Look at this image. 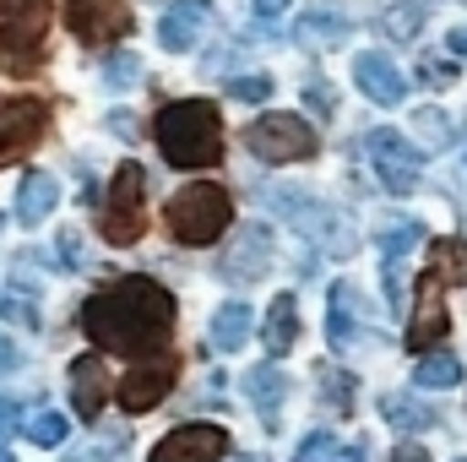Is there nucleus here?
Here are the masks:
<instances>
[{"label":"nucleus","mask_w":467,"mask_h":462,"mask_svg":"<svg viewBox=\"0 0 467 462\" xmlns=\"http://www.w3.org/2000/svg\"><path fill=\"white\" fill-rule=\"evenodd\" d=\"M353 82H358V93H364V99H375V104H402V93H408L402 71H397L386 55H358Z\"/></svg>","instance_id":"14"},{"label":"nucleus","mask_w":467,"mask_h":462,"mask_svg":"<svg viewBox=\"0 0 467 462\" xmlns=\"http://www.w3.org/2000/svg\"><path fill=\"white\" fill-rule=\"evenodd\" d=\"M419 22H424L419 0H397V5L386 11V33H391V38H413V33H419Z\"/></svg>","instance_id":"26"},{"label":"nucleus","mask_w":467,"mask_h":462,"mask_svg":"<svg viewBox=\"0 0 467 462\" xmlns=\"http://www.w3.org/2000/svg\"><path fill=\"white\" fill-rule=\"evenodd\" d=\"M55 202H60V185H55L49 174H27L22 191H16V224H22V229H38V224L55 213Z\"/></svg>","instance_id":"15"},{"label":"nucleus","mask_w":467,"mask_h":462,"mask_svg":"<svg viewBox=\"0 0 467 462\" xmlns=\"http://www.w3.org/2000/svg\"><path fill=\"white\" fill-rule=\"evenodd\" d=\"M229 93L244 99V104H261V99L272 93V82H266V77H239V82H229Z\"/></svg>","instance_id":"28"},{"label":"nucleus","mask_w":467,"mask_h":462,"mask_svg":"<svg viewBox=\"0 0 467 462\" xmlns=\"http://www.w3.org/2000/svg\"><path fill=\"white\" fill-rule=\"evenodd\" d=\"M244 147L261 158V163H299L316 152V131L299 115H261L244 131Z\"/></svg>","instance_id":"5"},{"label":"nucleus","mask_w":467,"mask_h":462,"mask_svg":"<svg viewBox=\"0 0 467 462\" xmlns=\"http://www.w3.org/2000/svg\"><path fill=\"white\" fill-rule=\"evenodd\" d=\"M244 338H250V305L234 299V305H223V310L213 316V348L234 353V348H244Z\"/></svg>","instance_id":"17"},{"label":"nucleus","mask_w":467,"mask_h":462,"mask_svg":"<svg viewBox=\"0 0 467 462\" xmlns=\"http://www.w3.org/2000/svg\"><path fill=\"white\" fill-rule=\"evenodd\" d=\"M104 397H109V364H104V353H82L71 364V403H77V414L82 419H99L104 414Z\"/></svg>","instance_id":"12"},{"label":"nucleus","mask_w":467,"mask_h":462,"mask_svg":"<svg viewBox=\"0 0 467 462\" xmlns=\"http://www.w3.org/2000/svg\"><path fill=\"white\" fill-rule=\"evenodd\" d=\"M49 125V110L44 99H0V163L22 158Z\"/></svg>","instance_id":"9"},{"label":"nucleus","mask_w":467,"mask_h":462,"mask_svg":"<svg viewBox=\"0 0 467 462\" xmlns=\"http://www.w3.org/2000/svg\"><path fill=\"white\" fill-rule=\"evenodd\" d=\"M451 49H457V55H467V27H457V33H451Z\"/></svg>","instance_id":"35"},{"label":"nucleus","mask_w":467,"mask_h":462,"mask_svg":"<svg viewBox=\"0 0 467 462\" xmlns=\"http://www.w3.org/2000/svg\"><path fill=\"white\" fill-rule=\"evenodd\" d=\"M391 462H430V457H424L419 446H397V452H391Z\"/></svg>","instance_id":"32"},{"label":"nucleus","mask_w":467,"mask_h":462,"mask_svg":"<svg viewBox=\"0 0 467 462\" xmlns=\"http://www.w3.org/2000/svg\"><path fill=\"white\" fill-rule=\"evenodd\" d=\"M337 462H364V441H358V446H348V452H337Z\"/></svg>","instance_id":"34"},{"label":"nucleus","mask_w":467,"mask_h":462,"mask_svg":"<svg viewBox=\"0 0 467 462\" xmlns=\"http://www.w3.org/2000/svg\"><path fill=\"white\" fill-rule=\"evenodd\" d=\"M413 289L419 294H413V316H408V348L413 353H430V348L451 332V310H446V294H441V272L430 267Z\"/></svg>","instance_id":"7"},{"label":"nucleus","mask_w":467,"mask_h":462,"mask_svg":"<svg viewBox=\"0 0 467 462\" xmlns=\"http://www.w3.org/2000/svg\"><path fill=\"white\" fill-rule=\"evenodd\" d=\"M380 408H386V419H391L397 430H424V425H435V414L419 408V403H408V397H386Z\"/></svg>","instance_id":"24"},{"label":"nucleus","mask_w":467,"mask_h":462,"mask_svg":"<svg viewBox=\"0 0 467 462\" xmlns=\"http://www.w3.org/2000/svg\"><path fill=\"white\" fill-rule=\"evenodd\" d=\"M174 327V294L152 278H125L115 289H99L82 305V332L104 353H147L169 343Z\"/></svg>","instance_id":"1"},{"label":"nucleus","mask_w":467,"mask_h":462,"mask_svg":"<svg viewBox=\"0 0 467 462\" xmlns=\"http://www.w3.org/2000/svg\"><path fill=\"white\" fill-rule=\"evenodd\" d=\"M223 452H229V430H218V425H180L174 436H163L152 446L147 462H223Z\"/></svg>","instance_id":"10"},{"label":"nucleus","mask_w":467,"mask_h":462,"mask_svg":"<svg viewBox=\"0 0 467 462\" xmlns=\"http://www.w3.org/2000/svg\"><path fill=\"white\" fill-rule=\"evenodd\" d=\"M234 224V202L223 185H185L169 196V229L180 245H213Z\"/></svg>","instance_id":"3"},{"label":"nucleus","mask_w":467,"mask_h":462,"mask_svg":"<svg viewBox=\"0 0 467 462\" xmlns=\"http://www.w3.org/2000/svg\"><path fill=\"white\" fill-rule=\"evenodd\" d=\"M207 27H213V5H207V0H180V5L163 11V22H158V44L174 49V55H185V49L202 44Z\"/></svg>","instance_id":"11"},{"label":"nucleus","mask_w":467,"mask_h":462,"mask_svg":"<svg viewBox=\"0 0 467 462\" xmlns=\"http://www.w3.org/2000/svg\"><path fill=\"white\" fill-rule=\"evenodd\" d=\"M364 152H369L375 174L386 180V191L408 196V191L419 185V169H424V158H419V147H413L408 136H397V131H369V136H364Z\"/></svg>","instance_id":"6"},{"label":"nucleus","mask_w":467,"mask_h":462,"mask_svg":"<svg viewBox=\"0 0 467 462\" xmlns=\"http://www.w3.org/2000/svg\"><path fill=\"white\" fill-rule=\"evenodd\" d=\"M294 462H337V436H332V430H316V436L294 452Z\"/></svg>","instance_id":"27"},{"label":"nucleus","mask_w":467,"mask_h":462,"mask_svg":"<svg viewBox=\"0 0 467 462\" xmlns=\"http://www.w3.org/2000/svg\"><path fill=\"white\" fill-rule=\"evenodd\" d=\"M141 229H147V174H141V163H119L109 202H104V239L136 245Z\"/></svg>","instance_id":"4"},{"label":"nucleus","mask_w":467,"mask_h":462,"mask_svg":"<svg viewBox=\"0 0 467 462\" xmlns=\"http://www.w3.org/2000/svg\"><path fill=\"white\" fill-rule=\"evenodd\" d=\"M261 343L272 348V359H283L288 348L299 343V305H294V294H277V299H272V310H266V332H261Z\"/></svg>","instance_id":"16"},{"label":"nucleus","mask_w":467,"mask_h":462,"mask_svg":"<svg viewBox=\"0 0 467 462\" xmlns=\"http://www.w3.org/2000/svg\"><path fill=\"white\" fill-rule=\"evenodd\" d=\"M348 38V22L337 16V11H310L305 22H299V44H310V49H332V44H343Z\"/></svg>","instance_id":"18"},{"label":"nucleus","mask_w":467,"mask_h":462,"mask_svg":"<svg viewBox=\"0 0 467 462\" xmlns=\"http://www.w3.org/2000/svg\"><path fill=\"white\" fill-rule=\"evenodd\" d=\"M16 419H22V408H16V403H11V397H0V436H5V430H11V425H16Z\"/></svg>","instance_id":"31"},{"label":"nucleus","mask_w":467,"mask_h":462,"mask_svg":"<svg viewBox=\"0 0 467 462\" xmlns=\"http://www.w3.org/2000/svg\"><path fill=\"white\" fill-rule=\"evenodd\" d=\"M66 27L82 44H115L130 33V5L125 0H66Z\"/></svg>","instance_id":"8"},{"label":"nucleus","mask_w":467,"mask_h":462,"mask_svg":"<svg viewBox=\"0 0 467 462\" xmlns=\"http://www.w3.org/2000/svg\"><path fill=\"white\" fill-rule=\"evenodd\" d=\"M266 267V229H239V256L229 250V272H239V278H255Z\"/></svg>","instance_id":"20"},{"label":"nucleus","mask_w":467,"mask_h":462,"mask_svg":"<svg viewBox=\"0 0 467 462\" xmlns=\"http://www.w3.org/2000/svg\"><path fill=\"white\" fill-rule=\"evenodd\" d=\"M22 430H27V441H38V446H60L71 425H66V419H60L55 408H44V414H33V419H27Z\"/></svg>","instance_id":"25"},{"label":"nucleus","mask_w":467,"mask_h":462,"mask_svg":"<svg viewBox=\"0 0 467 462\" xmlns=\"http://www.w3.org/2000/svg\"><path fill=\"white\" fill-rule=\"evenodd\" d=\"M327 338H332V348H348V343H353V283H337V289H332Z\"/></svg>","instance_id":"21"},{"label":"nucleus","mask_w":467,"mask_h":462,"mask_svg":"<svg viewBox=\"0 0 467 462\" xmlns=\"http://www.w3.org/2000/svg\"><path fill=\"white\" fill-rule=\"evenodd\" d=\"M413 381L419 386H457L462 381V364H457V353H419Z\"/></svg>","instance_id":"23"},{"label":"nucleus","mask_w":467,"mask_h":462,"mask_svg":"<svg viewBox=\"0 0 467 462\" xmlns=\"http://www.w3.org/2000/svg\"><path fill=\"white\" fill-rule=\"evenodd\" d=\"M0 462H11V452H5V446H0Z\"/></svg>","instance_id":"36"},{"label":"nucleus","mask_w":467,"mask_h":462,"mask_svg":"<svg viewBox=\"0 0 467 462\" xmlns=\"http://www.w3.org/2000/svg\"><path fill=\"white\" fill-rule=\"evenodd\" d=\"M169 386H174V364H141V370H130L119 381L115 397H119L125 414H141V408H158L169 397Z\"/></svg>","instance_id":"13"},{"label":"nucleus","mask_w":467,"mask_h":462,"mask_svg":"<svg viewBox=\"0 0 467 462\" xmlns=\"http://www.w3.org/2000/svg\"><path fill=\"white\" fill-rule=\"evenodd\" d=\"M419 77H424L430 88H446V82H457V60H424Z\"/></svg>","instance_id":"29"},{"label":"nucleus","mask_w":467,"mask_h":462,"mask_svg":"<svg viewBox=\"0 0 467 462\" xmlns=\"http://www.w3.org/2000/svg\"><path fill=\"white\" fill-rule=\"evenodd\" d=\"M104 77H109V88H130V82H136V60H130V55H115Z\"/></svg>","instance_id":"30"},{"label":"nucleus","mask_w":467,"mask_h":462,"mask_svg":"<svg viewBox=\"0 0 467 462\" xmlns=\"http://www.w3.org/2000/svg\"><path fill=\"white\" fill-rule=\"evenodd\" d=\"M244 392L261 403V414H266V425H277V403H283V375L272 370V364H261V370H250L244 375Z\"/></svg>","instance_id":"19"},{"label":"nucleus","mask_w":467,"mask_h":462,"mask_svg":"<svg viewBox=\"0 0 467 462\" xmlns=\"http://www.w3.org/2000/svg\"><path fill=\"white\" fill-rule=\"evenodd\" d=\"M158 147L174 169H207L223 158V120L207 99H185V104H169L158 115Z\"/></svg>","instance_id":"2"},{"label":"nucleus","mask_w":467,"mask_h":462,"mask_svg":"<svg viewBox=\"0 0 467 462\" xmlns=\"http://www.w3.org/2000/svg\"><path fill=\"white\" fill-rule=\"evenodd\" d=\"M430 267L441 272V283H467V239H441L435 250H430Z\"/></svg>","instance_id":"22"},{"label":"nucleus","mask_w":467,"mask_h":462,"mask_svg":"<svg viewBox=\"0 0 467 462\" xmlns=\"http://www.w3.org/2000/svg\"><path fill=\"white\" fill-rule=\"evenodd\" d=\"M283 5H288V0H255V11H261V16H277Z\"/></svg>","instance_id":"33"}]
</instances>
